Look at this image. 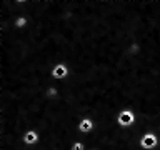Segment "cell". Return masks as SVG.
<instances>
[{
  "mask_svg": "<svg viewBox=\"0 0 160 150\" xmlns=\"http://www.w3.org/2000/svg\"><path fill=\"white\" fill-rule=\"evenodd\" d=\"M117 123H118L120 128L128 130V128H132L133 125L137 123V115H135L132 110H128V108L120 110L118 115H117Z\"/></svg>",
  "mask_w": 160,
  "mask_h": 150,
  "instance_id": "1",
  "label": "cell"
},
{
  "mask_svg": "<svg viewBox=\"0 0 160 150\" xmlns=\"http://www.w3.org/2000/svg\"><path fill=\"white\" fill-rule=\"evenodd\" d=\"M138 147L142 148V150H155L158 147V137H157V133L155 132H145L140 135V138H138Z\"/></svg>",
  "mask_w": 160,
  "mask_h": 150,
  "instance_id": "2",
  "label": "cell"
},
{
  "mask_svg": "<svg viewBox=\"0 0 160 150\" xmlns=\"http://www.w3.org/2000/svg\"><path fill=\"white\" fill-rule=\"evenodd\" d=\"M50 77L57 82H62V80H67L70 77V67L65 62H57L52 65L50 68Z\"/></svg>",
  "mask_w": 160,
  "mask_h": 150,
  "instance_id": "3",
  "label": "cell"
},
{
  "mask_svg": "<svg viewBox=\"0 0 160 150\" xmlns=\"http://www.w3.org/2000/svg\"><path fill=\"white\" fill-rule=\"evenodd\" d=\"M22 142L25 147H33V145H37L40 142V132L37 128H27L25 132L22 133Z\"/></svg>",
  "mask_w": 160,
  "mask_h": 150,
  "instance_id": "4",
  "label": "cell"
},
{
  "mask_svg": "<svg viewBox=\"0 0 160 150\" xmlns=\"http://www.w3.org/2000/svg\"><path fill=\"white\" fill-rule=\"evenodd\" d=\"M95 130V120L90 117H82L77 122V132L82 135H88Z\"/></svg>",
  "mask_w": 160,
  "mask_h": 150,
  "instance_id": "5",
  "label": "cell"
},
{
  "mask_svg": "<svg viewBox=\"0 0 160 150\" xmlns=\"http://www.w3.org/2000/svg\"><path fill=\"white\" fill-rule=\"evenodd\" d=\"M28 23H30V20H28L27 15H17V18L13 20L12 27L17 28V30H23V28L28 27Z\"/></svg>",
  "mask_w": 160,
  "mask_h": 150,
  "instance_id": "6",
  "label": "cell"
},
{
  "mask_svg": "<svg viewBox=\"0 0 160 150\" xmlns=\"http://www.w3.org/2000/svg\"><path fill=\"white\" fill-rule=\"evenodd\" d=\"M68 150H85V143H83V142H78V140H75V142H72V145H70Z\"/></svg>",
  "mask_w": 160,
  "mask_h": 150,
  "instance_id": "7",
  "label": "cell"
},
{
  "mask_svg": "<svg viewBox=\"0 0 160 150\" xmlns=\"http://www.w3.org/2000/svg\"><path fill=\"white\" fill-rule=\"evenodd\" d=\"M12 33H13V32H12ZM13 35H15V33H13ZM15 37H17V35H15ZM17 38H18V37H17ZM18 40H20V38H18ZM20 42H22V40H20ZM27 47H28V45H27ZM32 50H33V48H32ZM33 52H35V50H33ZM37 53H38V52H37ZM40 55H42V53H40ZM42 57H45V55H42ZM55 57H58V55H55ZM55 57H52V58H55ZM47 58H50V57H47Z\"/></svg>",
  "mask_w": 160,
  "mask_h": 150,
  "instance_id": "8",
  "label": "cell"
},
{
  "mask_svg": "<svg viewBox=\"0 0 160 150\" xmlns=\"http://www.w3.org/2000/svg\"><path fill=\"white\" fill-rule=\"evenodd\" d=\"M92 150H98V148H92Z\"/></svg>",
  "mask_w": 160,
  "mask_h": 150,
  "instance_id": "9",
  "label": "cell"
}]
</instances>
